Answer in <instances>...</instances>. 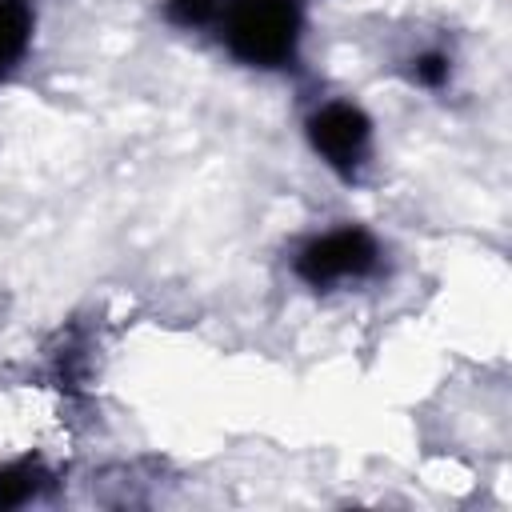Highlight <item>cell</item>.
<instances>
[{"label": "cell", "instance_id": "1", "mask_svg": "<svg viewBox=\"0 0 512 512\" xmlns=\"http://www.w3.org/2000/svg\"><path fill=\"white\" fill-rule=\"evenodd\" d=\"M212 36L232 64L264 76H288L304 56L308 0H224Z\"/></svg>", "mask_w": 512, "mask_h": 512}, {"label": "cell", "instance_id": "2", "mask_svg": "<svg viewBox=\"0 0 512 512\" xmlns=\"http://www.w3.org/2000/svg\"><path fill=\"white\" fill-rule=\"evenodd\" d=\"M384 268H388V248L380 232H372L360 220L324 224L288 248V276L316 296L364 288L380 280Z\"/></svg>", "mask_w": 512, "mask_h": 512}, {"label": "cell", "instance_id": "3", "mask_svg": "<svg viewBox=\"0 0 512 512\" xmlns=\"http://www.w3.org/2000/svg\"><path fill=\"white\" fill-rule=\"evenodd\" d=\"M300 136L312 160L340 184H360L376 164V120L356 96H316L300 116Z\"/></svg>", "mask_w": 512, "mask_h": 512}, {"label": "cell", "instance_id": "4", "mask_svg": "<svg viewBox=\"0 0 512 512\" xmlns=\"http://www.w3.org/2000/svg\"><path fill=\"white\" fill-rule=\"evenodd\" d=\"M36 0H0V88L12 84L36 48Z\"/></svg>", "mask_w": 512, "mask_h": 512}, {"label": "cell", "instance_id": "5", "mask_svg": "<svg viewBox=\"0 0 512 512\" xmlns=\"http://www.w3.org/2000/svg\"><path fill=\"white\" fill-rule=\"evenodd\" d=\"M400 76L412 84V88H424V92H444L448 84H452V76H456V56H452V48L448 44H436V40H428V44H416V48H408L404 56H400Z\"/></svg>", "mask_w": 512, "mask_h": 512}, {"label": "cell", "instance_id": "6", "mask_svg": "<svg viewBox=\"0 0 512 512\" xmlns=\"http://www.w3.org/2000/svg\"><path fill=\"white\" fill-rule=\"evenodd\" d=\"M52 484V472L40 456H12L0 460V508H24L44 496Z\"/></svg>", "mask_w": 512, "mask_h": 512}, {"label": "cell", "instance_id": "7", "mask_svg": "<svg viewBox=\"0 0 512 512\" xmlns=\"http://www.w3.org/2000/svg\"><path fill=\"white\" fill-rule=\"evenodd\" d=\"M224 0H160V20L176 32H212Z\"/></svg>", "mask_w": 512, "mask_h": 512}]
</instances>
